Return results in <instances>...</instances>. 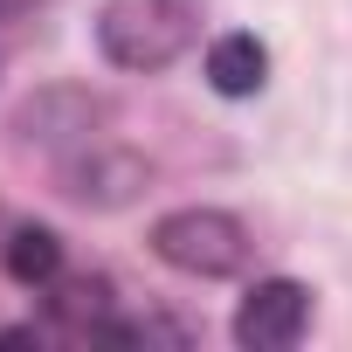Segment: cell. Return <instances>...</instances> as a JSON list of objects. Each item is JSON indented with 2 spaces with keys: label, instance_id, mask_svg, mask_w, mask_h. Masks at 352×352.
Masks as SVG:
<instances>
[{
  "label": "cell",
  "instance_id": "cell-1",
  "mask_svg": "<svg viewBox=\"0 0 352 352\" xmlns=\"http://www.w3.org/2000/svg\"><path fill=\"white\" fill-rule=\"evenodd\" d=\"M201 0H104L97 8V56L124 76H159L201 42Z\"/></svg>",
  "mask_w": 352,
  "mask_h": 352
},
{
  "label": "cell",
  "instance_id": "cell-2",
  "mask_svg": "<svg viewBox=\"0 0 352 352\" xmlns=\"http://www.w3.org/2000/svg\"><path fill=\"white\" fill-rule=\"evenodd\" d=\"M145 242H152V256H159L166 270H180V276H194V283L242 276L249 256H256L242 214H228V208H173V214L152 221Z\"/></svg>",
  "mask_w": 352,
  "mask_h": 352
},
{
  "label": "cell",
  "instance_id": "cell-3",
  "mask_svg": "<svg viewBox=\"0 0 352 352\" xmlns=\"http://www.w3.org/2000/svg\"><path fill=\"white\" fill-rule=\"evenodd\" d=\"M104 118H111V104H104L97 90H83V83H49V90H35V97L14 104L8 131H14V145H28V152H56V159H63V152L90 145Z\"/></svg>",
  "mask_w": 352,
  "mask_h": 352
},
{
  "label": "cell",
  "instance_id": "cell-4",
  "mask_svg": "<svg viewBox=\"0 0 352 352\" xmlns=\"http://www.w3.org/2000/svg\"><path fill=\"white\" fill-rule=\"evenodd\" d=\"M56 180H63V194H69L76 208H97V214H111V208H131V201L152 187V159H145V152H131V145L90 138V145L63 152Z\"/></svg>",
  "mask_w": 352,
  "mask_h": 352
},
{
  "label": "cell",
  "instance_id": "cell-5",
  "mask_svg": "<svg viewBox=\"0 0 352 352\" xmlns=\"http://www.w3.org/2000/svg\"><path fill=\"white\" fill-rule=\"evenodd\" d=\"M235 345L242 352H290L311 331V290L297 276H263L249 283V297L235 304Z\"/></svg>",
  "mask_w": 352,
  "mask_h": 352
},
{
  "label": "cell",
  "instance_id": "cell-6",
  "mask_svg": "<svg viewBox=\"0 0 352 352\" xmlns=\"http://www.w3.org/2000/svg\"><path fill=\"white\" fill-rule=\"evenodd\" d=\"M208 83H214V97H256L263 83H270V49L249 35V28H235V35H214L208 42Z\"/></svg>",
  "mask_w": 352,
  "mask_h": 352
},
{
  "label": "cell",
  "instance_id": "cell-7",
  "mask_svg": "<svg viewBox=\"0 0 352 352\" xmlns=\"http://www.w3.org/2000/svg\"><path fill=\"white\" fill-rule=\"evenodd\" d=\"M0 270H8L21 290H49L63 276V235L42 221H21L8 242H0Z\"/></svg>",
  "mask_w": 352,
  "mask_h": 352
},
{
  "label": "cell",
  "instance_id": "cell-8",
  "mask_svg": "<svg viewBox=\"0 0 352 352\" xmlns=\"http://www.w3.org/2000/svg\"><path fill=\"white\" fill-rule=\"evenodd\" d=\"M104 304H111V283H104V276H83V283L63 290V311H69V318H90V324H97Z\"/></svg>",
  "mask_w": 352,
  "mask_h": 352
},
{
  "label": "cell",
  "instance_id": "cell-9",
  "mask_svg": "<svg viewBox=\"0 0 352 352\" xmlns=\"http://www.w3.org/2000/svg\"><path fill=\"white\" fill-rule=\"evenodd\" d=\"M28 8H35V0H0V21H21Z\"/></svg>",
  "mask_w": 352,
  "mask_h": 352
}]
</instances>
